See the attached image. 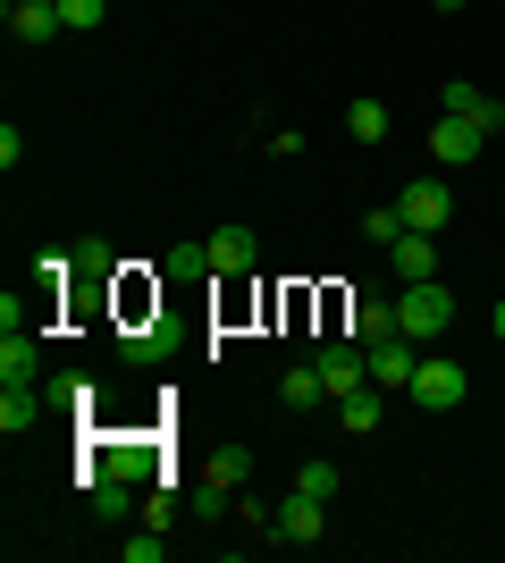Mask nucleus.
<instances>
[{"mask_svg":"<svg viewBox=\"0 0 505 563\" xmlns=\"http://www.w3.org/2000/svg\"><path fill=\"white\" fill-rule=\"evenodd\" d=\"M438 110H455V118H472V126H481V135H497V126H505V101H497V93H481V85H472V76H455V85H447V93H438Z\"/></svg>","mask_w":505,"mask_h":563,"instance_id":"9","label":"nucleus"},{"mask_svg":"<svg viewBox=\"0 0 505 563\" xmlns=\"http://www.w3.org/2000/svg\"><path fill=\"white\" fill-rule=\"evenodd\" d=\"M312 362H320V387H329V404H337V396H354V387H371V353H362L354 336H320Z\"/></svg>","mask_w":505,"mask_h":563,"instance_id":"4","label":"nucleus"},{"mask_svg":"<svg viewBox=\"0 0 505 563\" xmlns=\"http://www.w3.org/2000/svg\"><path fill=\"white\" fill-rule=\"evenodd\" d=\"M396 329H405L413 345H430V336H447V329H455V295H447L438 278H413L405 295H396Z\"/></svg>","mask_w":505,"mask_h":563,"instance_id":"1","label":"nucleus"},{"mask_svg":"<svg viewBox=\"0 0 505 563\" xmlns=\"http://www.w3.org/2000/svg\"><path fill=\"white\" fill-rule=\"evenodd\" d=\"M101 18H110V0H59V25H68V34H94Z\"/></svg>","mask_w":505,"mask_h":563,"instance_id":"20","label":"nucleus"},{"mask_svg":"<svg viewBox=\"0 0 505 563\" xmlns=\"http://www.w3.org/2000/svg\"><path fill=\"white\" fill-rule=\"evenodd\" d=\"M362 353H371V387H387V396H405V387H413V362H421L413 336H380V345H362Z\"/></svg>","mask_w":505,"mask_h":563,"instance_id":"7","label":"nucleus"},{"mask_svg":"<svg viewBox=\"0 0 505 563\" xmlns=\"http://www.w3.org/2000/svg\"><path fill=\"white\" fill-rule=\"evenodd\" d=\"M396 211H405V228H421V235H438L447 219H455V194L438 186V177H413L405 194H396Z\"/></svg>","mask_w":505,"mask_h":563,"instance_id":"6","label":"nucleus"},{"mask_svg":"<svg viewBox=\"0 0 505 563\" xmlns=\"http://www.w3.org/2000/svg\"><path fill=\"white\" fill-rule=\"evenodd\" d=\"M0 378H43V336L34 329H0Z\"/></svg>","mask_w":505,"mask_h":563,"instance_id":"13","label":"nucleus"},{"mask_svg":"<svg viewBox=\"0 0 505 563\" xmlns=\"http://www.w3.org/2000/svg\"><path fill=\"white\" fill-rule=\"evenodd\" d=\"M413 404H421V412H455L463 396H472V371H463V362H447V353H421V362H413V387H405Z\"/></svg>","mask_w":505,"mask_h":563,"instance_id":"2","label":"nucleus"},{"mask_svg":"<svg viewBox=\"0 0 505 563\" xmlns=\"http://www.w3.org/2000/svg\"><path fill=\"white\" fill-rule=\"evenodd\" d=\"M168 278H211V244H177V253H168Z\"/></svg>","mask_w":505,"mask_h":563,"instance_id":"23","label":"nucleus"},{"mask_svg":"<svg viewBox=\"0 0 505 563\" xmlns=\"http://www.w3.org/2000/svg\"><path fill=\"white\" fill-rule=\"evenodd\" d=\"M387 269H396V278H430V269H438V235H421V228H405V235H396V244H387Z\"/></svg>","mask_w":505,"mask_h":563,"instance_id":"12","label":"nucleus"},{"mask_svg":"<svg viewBox=\"0 0 505 563\" xmlns=\"http://www.w3.org/2000/svg\"><path fill=\"white\" fill-rule=\"evenodd\" d=\"M362 235H371V244H396V235H405V211H396V202H380V211H362Z\"/></svg>","mask_w":505,"mask_h":563,"instance_id":"19","label":"nucleus"},{"mask_svg":"<svg viewBox=\"0 0 505 563\" xmlns=\"http://www.w3.org/2000/svg\"><path fill=\"white\" fill-rule=\"evenodd\" d=\"M345 135H354V143H387V101L362 93L354 110H345Z\"/></svg>","mask_w":505,"mask_h":563,"instance_id":"18","label":"nucleus"},{"mask_svg":"<svg viewBox=\"0 0 505 563\" xmlns=\"http://www.w3.org/2000/svg\"><path fill=\"white\" fill-rule=\"evenodd\" d=\"M51 9H59V0H51Z\"/></svg>","mask_w":505,"mask_h":563,"instance_id":"30","label":"nucleus"},{"mask_svg":"<svg viewBox=\"0 0 505 563\" xmlns=\"http://www.w3.org/2000/svg\"><path fill=\"white\" fill-rule=\"evenodd\" d=\"M119 555H127V563H161V555H168V539H161V530L144 521V530H135V539H127Z\"/></svg>","mask_w":505,"mask_h":563,"instance_id":"24","label":"nucleus"},{"mask_svg":"<svg viewBox=\"0 0 505 563\" xmlns=\"http://www.w3.org/2000/svg\"><path fill=\"white\" fill-rule=\"evenodd\" d=\"M43 421V378H0V438H25Z\"/></svg>","mask_w":505,"mask_h":563,"instance_id":"8","label":"nucleus"},{"mask_svg":"<svg viewBox=\"0 0 505 563\" xmlns=\"http://www.w3.org/2000/svg\"><path fill=\"white\" fill-rule=\"evenodd\" d=\"M9 34H18V43H51V34H68V25H59L51 0H9Z\"/></svg>","mask_w":505,"mask_h":563,"instance_id":"14","label":"nucleus"},{"mask_svg":"<svg viewBox=\"0 0 505 563\" xmlns=\"http://www.w3.org/2000/svg\"><path fill=\"white\" fill-rule=\"evenodd\" d=\"M278 404H287V412H312V404H329V387H320V362H295V371L278 378Z\"/></svg>","mask_w":505,"mask_h":563,"instance_id":"16","label":"nucleus"},{"mask_svg":"<svg viewBox=\"0 0 505 563\" xmlns=\"http://www.w3.org/2000/svg\"><path fill=\"white\" fill-rule=\"evenodd\" d=\"M380 412H387V387H354V396H337V421L354 429V438H362V429H380Z\"/></svg>","mask_w":505,"mask_h":563,"instance_id":"17","label":"nucleus"},{"mask_svg":"<svg viewBox=\"0 0 505 563\" xmlns=\"http://www.w3.org/2000/svg\"><path fill=\"white\" fill-rule=\"evenodd\" d=\"M144 521H152V530H168V521H177V496L152 488V496H144Z\"/></svg>","mask_w":505,"mask_h":563,"instance_id":"27","label":"nucleus"},{"mask_svg":"<svg viewBox=\"0 0 505 563\" xmlns=\"http://www.w3.org/2000/svg\"><path fill=\"white\" fill-rule=\"evenodd\" d=\"M380 336H405L396 329V295H362L354 303V345H380Z\"/></svg>","mask_w":505,"mask_h":563,"instance_id":"15","label":"nucleus"},{"mask_svg":"<svg viewBox=\"0 0 505 563\" xmlns=\"http://www.w3.org/2000/svg\"><path fill=\"white\" fill-rule=\"evenodd\" d=\"M211 269L219 278H253V269H262V235L253 228H219L211 235Z\"/></svg>","mask_w":505,"mask_h":563,"instance_id":"10","label":"nucleus"},{"mask_svg":"<svg viewBox=\"0 0 505 563\" xmlns=\"http://www.w3.org/2000/svg\"><path fill=\"white\" fill-rule=\"evenodd\" d=\"M488 329H497V345H505V303H497V311H488Z\"/></svg>","mask_w":505,"mask_h":563,"instance_id":"28","label":"nucleus"},{"mask_svg":"<svg viewBox=\"0 0 505 563\" xmlns=\"http://www.w3.org/2000/svg\"><path fill=\"white\" fill-rule=\"evenodd\" d=\"M76 269H85V278H110L119 261H110V244H101V235H85V244H76Z\"/></svg>","mask_w":505,"mask_h":563,"instance_id":"25","label":"nucleus"},{"mask_svg":"<svg viewBox=\"0 0 505 563\" xmlns=\"http://www.w3.org/2000/svg\"><path fill=\"white\" fill-rule=\"evenodd\" d=\"M430 9H447V18H455V9H472V0H430Z\"/></svg>","mask_w":505,"mask_h":563,"instance_id":"29","label":"nucleus"},{"mask_svg":"<svg viewBox=\"0 0 505 563\" xmlns=\"http://www.w3.org/2000/svg\"><path fill=\"white\" fill-rule=\"evenodd\" d=\"M119 353L144 371V362H161V353H168V336H161V329H135V336H119Z\"/></svg>","mask_w":505,"mask_h":563,"instance_id":"21","label":"nucleus"},{"mask_svg":"<svg viewBox=\"0 0 505 563\" xmlns=\"http://www.w3.org/2000/svg\"><path fill=\"white\" fill-rule=\"evenodd\" d=\"M295 488L329 505V496H337V463H295Z\"/></svg>","mask_w":505,"mask_h":563,"instance_id":"22","label":"nucleus"},{"mask_svg":"<svg viewBox=\"0 0 505 563\" xmlns=\"http://www.w3.org/2000/svg\"><path fill=\"white\" fill-rule=\"evenodd\" d=\"M481 126H472V118H455V110H438V126H430V152H438V161H447V168H463V161H481Z\"/></svg>","mask_w":505,"mask_h":563,"instance_id":"11","label":"nucleus"},{"mask_svg":"<svg viewBox=\"0 0 505 563\" xmlns=\"http://www.w3.org/2000/svg\"><path fill=\"white\" fill-rule=\"evenodd\" d=\"M244 479H253V446H211L202 454V479H194V514H219V496H237Z\"/></svg>","mask_w":505,"mask_h":563,"instance_id":"3","label":"nucleus"},{"mask_svg":"<svg viewBox=\"0 0 505 563\" xmlns=\"http://www.w3.org/2000/svg\"><path fill=\"white\" fill-rule=\"evenodd\" d=\"M320 530H329V505L304 488H287V505H270V539L278 547H320Z\"/></svg>","mask_w":505,"mask_h":563,"instance_id":"5","label":"nucleus"},{"mask_svg":"<svg viewBox=\"0 0 505 563\" xmlns=\"http://www.w3.org/2000/svg\"><path fill=\"white\" fill-rule=\"evenodd\" d=\"M34 311H43V303H25V295H0V329H34Z\"/></svg>","mask_w":505,"mask_h":563,"instance_id":"26","label":"nucleus"}]
</instances>
